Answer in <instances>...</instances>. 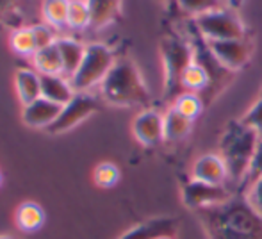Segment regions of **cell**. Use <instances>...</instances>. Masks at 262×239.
Returning <instances> with one entry per match:
<instances>
[{"mask_svg": "<svg viewBox=\"0 0 262 239\" xmlns=\"http://www.w3.org/2000/svg\"><path fill=\"white\" fill-rule=\"evenodd\" d=\"M194 212L207 239H262V216L253 211L245 194H234L223 204Z\"/></svg>", "mask_w": 262, "mask_h": 239, "instance_id": "cell-1", "label": "cell"}, {"mask_svg": "<svg viewBox=\"0 0 262 239\" xmlns=\"http://www.w3.org/2000/svg\"><path fill=\"white\" fill-rule=\"evenodd\" d=\"M102 97L111 105L132 107L148 105L150 91L146 88L138 64L128 57H120L102 82Z\"/></svg>", "mask_w": 262, "mask_h": 239, "instance_id": "cell-2", "label": "cell"}, {"mask_svg": "<svg viewBox=\"0 0 262 239\" xmlns=\"http://www.w3.org/2000/svg\"><path fill=\"white\" fill-rule=\"evenodd\" d=\"M259 139L260 136L252 127L243 123L241 118L227 123L220 138V156L227 164L228 177L232 182H245Z\"/></svg>", "mask_w": 262, "mask_h": 239, "instance_id": "cell-3", "label": "cell"}, {"mask_svg": "<svg viewBox=\"0 0 262 239\" xmlns=\"http://www.w3.org/2000/svg\"><path fill=\"white\" fill-rule=\"evenodd\" d=\"M161 57L164 68V98L175 102L182 91V73L193 62L194 54L189 39H184L177 34H168L161 39Z\"/></svg>", "mask_w": 262, "mask_h": 239, "instance_id": "cell-4", "label": "cell"}, {"mask_svg": "<svg viewBox=\"0 0 262 239\" xmlns=\"http://www.w3.org/2000/svg\"><path fill=\"white\" fill-rule=\"evenodd\" d=\"M114 62H116V57L109 47L102 45V43L88 45L79 70L70 79V84L75 90V93H84L90 88L104 82Z\"/></svg>", "mask_w": 262, "mask_h": 239, "instance_id": "cell-5", "label": "cell"}, {"mask_svg": "<svg viewBox=\"0 0 262 239\" xmlns=\"http://www.w3.org/2000/svg\"><path fill=\"white\" fill-rule=\"evenodd\" d=\"M193 24L207 41L239 39L248 36V31H246L243 20L234 11L227 9V7H221V9L210 11L207 14H202L196 20H193Z\"/></svg>", "mask_w": 262, "mask_h": 239, "instance_id": "cell-6", "label": "cell"}, {"mask_svg": "<svg viewBox=\"0 0 262 239\" xmlns=\"http://www.w3.org/2000/svg\"><path fill=\"white\" fill-rule=\"evenodd\" d=\"M234 194V191L228 189L227 186L207 184L196 179H191L182 186V202L187 209H193V211L223 204V202L230 200Z\"/></svg>", "mask_w": 262, "mask_h": 239, "instance_id": "cell-7", "label": "cell"}, {"mask_svg": "<svg viewBox=\"0 0 262 239\" xmlns=\"http://www.w3.org/2000/svg\"><path fill=\"white\" fill-rule=\"evenodd\" d=\"M98 109H100V104H98V100L95 97H91L88 93H75V97L68 104L62 105L61 115L47 128V132L61 134V132L70 131V128L77 127L82 120H86L88 116L97 113Z\"/></svg>", "mask_w": 262, "mask_h": 239, "instance_id": "cell-8", "label": "cell"}, {"mask_svg": "<svg viewBox=\"0 0 262 239\" xmlns=\"http://www.w3.org/2000/svg\"><path fill=\"white\" fill-rule=\"evenodd\" d=\"M209 47L216 59L228 70L235 73L241 72L253 56V41L246 38L239 39H223V41H209Z\"/></svg>", "mask_w": 262, "mask_h": 239, "instance_id": "cell-9", "label": "cell"}, {"mask_svg": "<svg viewBox=\"0 0 262 239\" xmlns=\"http://www.w3.org/2000/svg\"><path fill=\"white\" fill-rule=\"evenodd\" d=\"M134 138L143 146H157L164 141V115L156 109H145L132 123Z\"/></svg>", "mask_w": 262, "mask_h": 239, "instance_id": "cell-10", "label": "cell"}, {"mask_svg": "<svg viewBox=\"0 0 262 239\" xmlns=\"http://www.w3.org/2000/svg\"><path fill=\"white\" fill-rule=\"evenodd\" d=\"M179 229V220L169 216H159V218L146 220L139 225L132 227L120 239H161L173 237Z\"/></svg>", "mask_w": 262, "mask_h": 239, "instance_id": "cell-11", "label": "cell"}, {"mask_svg": "<svg viewBox=\"0 0 262 239\" xmlns=\"http://www.w3.org/2000/svg\"><path fill=\"white\" fill-rule=\"evenodd\" d=\"M193 179L202 180L207 184H216V186H227L228 170L225 161L221 159L220 154H205L200 156L193 164Z\"/></svg>", "mask_w": 262, "mask_h": 239, "instance_id": "cell-12", "label": "cell"}, {"mask_svg": "<svg viewBox=\"0 0 262 239\" xmlns=\"http://www.w3.org/2000/svg\"><path fill=\"white\" fill-rule=\"evenodd\" d=\"M62 105L54 104V102L47 100V98H38V100L31 102V104L24 105V123L32 128H49L50 125L57 120L61 115Z\"/></svg>", "mask_w": 262, "mask_h": 239, "instance_id": "cell-13", "label": "cell"}, {"mask_svg": "<svg viewBox=\"0 0 262 239\" xmlns=\"http://www.w3.org/2000/svg\"><path fill=\"white\" fill-rule=\"evenodd\" d=\"M14 86H16L18 98L24 105L41 98V75L34 70H18L16 75H14Z\"/></svg>", "mask_w": 262, "mask_h": 239, "instance_id": "cell-14", "label": "cell"}, {"mask_svg": "<svg viewBox=\"0 0 262 239\" xmlns=\"http://www.w3.org/2000/svg\"><path fill=\"white\" fill-rule=\"evenodd\" d=\"M41 97L54 104L66 105L75 97V90L61 75H41Z\"/></svg>", "mask_w": 262, "mask_h": 239, "instance_id": "cell-15", "label": "cell"}, {"mask_svg": "<svg viewBox=\"0 0 262 239\" xmlns=\"http://www.w3.org/2000/svg\"><path fill=\"white\" fill-rule=\"evenodd\" d=\"M91 14V29H104L121 14V0H86Z\"/></svg>", "mask_w": 262, "mask_h": 239, "instance_id": "cell-16", "label": "cell"}, {"mask_svg": "<svg viewBox=\"0 0 262 239\" xmlns=\"http://www.w3.org/2000/svg\"><path fill=\"white\" fill-rule=\"evenodd\" d=\"M61 54V61H62V73L68 75L70 79L73 77V73L79 70L80 62L84 59V52H86V47L82 43L75 41L72 38H59L55 41Z\"/></svg>", "mask_w": 262, "mask_h": 239, "instance_id": "cell-17", "label": "cell"}, {"mask_svg": "<svg viewBox=\"0 0 262 239\" xmlns=\"http://www.w3.org/2000/svg\"><path fill=\"white\" fill-rule=\"evenodd\" d=\"M191 131H193V121L182 116L177 109L169 107L164 113V141H182L191 134Z\"/></svg>", "mask_w": 262, "mask_h": 239, "instance_id": "cell-18", "label": "cell"}, {"mask_svg": "<svg viewBox=\"0 0 262 239\" xmlns=\"http://www.w3.org/2000/svg\"><path fill=\"white\" fill-rule=\"evenodd\" d=\"M180 84H182V91H191V93L204 95L210 86V75L200 62H196L193 59V62L184 70Z\"/></svg>", "mask_w": 262, "mask_h": 239, "instance_id": "cell-19", "label": "cell"}, {"mask_svg": "<svg viewBox=\"0 0 262 239\" xmlns=\"http://www.w3.org/2000/svg\"><path fill=\"white\" fill-rule=\"evenodd\" d=\"M34 66L41 75H61L62 73V61L59 54L57 45H50L41 49L34 54Z\"/></svg>", "mask_w": 262, "mask_h": 239, "instance_id": "cell-20", "label": "cell"}, {"mask_svg": "<svg viewBox=\"0 0 262 239\" xmlns=\"http://www.w3.org/2000/svg\"><path fill=\"white\" fill-rule=\"evenodd\" d=\"M16 225L20 227L21 230H27V232H32V230L39 229L45 222V212L39 207L38 204H32V202H25L20 207L16 209Z\"/></svg>", "mask_w": 262, "mask_h": 239, "instance_id": "cell-21", "label": "cell"}, {"mask_svg": "<svg viewBox=\"0 0 262 239\" xmlns=\"http://www.w3.org/2000/svg\"><path fill=\"white\" fill-rule=\"evenodd\" d=\"M171 107L177 109V111H179L182 116H186L187 120L194 121L198 116L202 115L205 104H204V98H202L198 93L184 91V93H180L179 97L175 98V102L171 104Z\"/></svg>", "mask_w": 262, "mask_h": 239, "instance_id": "cell-22", "label": "cell"}, {"mask_svg": "<svg viewBox=\"0 0 262 239\" xmlns=\"http://www.w3.org/2000/svg\"><path fill=\"white\" fill-rule=\"evenodd\" d=\"M70 0H43L41 13L50 27L61 29L68 25Z\"/></svg>", "mask_w": 262, "mask_h": 239, "instance_id": "cell-23", "label": "cell"}, {"mask_svg": "<svg viewBox=\"0 0 262 239\" xmlns=\"http://www.w3.org/2000/svg\"><path fill=\"white\" fill-rule=\"evenodd\" d=\"M175 4L184 14L191 16L193 20H196L202 14H207L210 11L223 7L221 0H175Z\"/></svg>", "mask_w": 262, "mask_h": 239, "instance_id": "cell-24", "label": "cell"}, {"mask_svg": "<svg viewBox=\"0 0 262 239\" xmlns=\"http://www.w3.org/2000/svg\"><path fill=\"white\" fill-rule=\"evenodd\" d=\"M11 47L20 56H34L38 52V47H36L32 27H21L14 31V34L11 36Z\"/></svg>", "mask_w": 262, "mask_h": 239, "instance_id": "cell-25", "label": "cell"}, {"mask_svg": "<svg viewBox=\"0 0 262 239\" xmlns=\"http://www.w3.org/2000/svg\"><path fill=\"white\" fill-rule=\"evenodd\" d=\"M68 25L72 29H84L91 25V14L86 0H70Z\"/></svg>", "mask_w": 262, "mask_h": 239, "instance_id": "cell-26", "label": "cell"}, {"mask_svg": "<svg viewBox=\"0 0 262 239\" xmlns=\"http://www.w3.org/2000/svg\"><path fill=\"white\" fill-rule=\"evenodd\" d=\"M93 179L97 182V186L107 189V187H113L118 184V180H120V170L113 163H100L95 168Z\"/></svg>", "mask_w": 262, "mask_h": 239, "instance_id": "cell-27", "label": "cell"}, {"mask_svg": "<svg viewBox=\"0 0 262 239\" xmlns=\"http://www.w3.org/2000/svg\"><path fill=\"white\" fill-rule=\"evenodd\" d=\"M241 120H243V123H246L248 127H252L253 131H255L257 134L262 138V97L260 95H259V98L253 102L252 107H250L248 111L241 116Z\"/></svg>", "mask_w": 262, "mask_h": 239, "instance_id": "cell-28", "label": "cell"}, {"mask_svg": "<svg viewBox=\"0 0 262 239\" xmlns=\"http://www.w3.org/2000/svg\"><path fill=\"white\" fill-rule=\"evenodd\" d=\"M32 32H34V39H36V47L38 50L41 49H47V47L54 45L57 39L54 36V27L50 25H43V24H38L32 27Z\"/></svg>", "mask_w": 262, "mask_h": 239, "instance_id": "cell-29", "label": "cell"}, {"mask_svg": "<svg viewBox=\"0 0 262 239\" xmlns=\"http://www.w3.org/2000/svg\"><path fill=\"white\" fill-rule=\"evenodd\" d=\"M245 198H246V202L252 205L253 211L259 216H262V177H259L255 182L246 187Z\"/></svg>", "mask_w": 262, "mask_h": 239, "instance_id": "cell-30", "label": "cell"}, {"mask_svg": "<svg viewBox=\"0 0 262 239\" xmlns=\"http://www.w3.org/2000/svg\"><path fill=\"white\" fill-rule=\"evenodd\" d=\"M259 177H262V138L259 139V143H257L255 156H253V159H252L248 175H246L243 186H250V184H253Z\"/></svg>", "mask_w": 262, "mask_h": 239, "instance_id": "cell-31", "label": "cell"}, {"mask_svg": "<svg viewBox=\"0 0 262 239\" xmlns=\"http://www.w3.org/2000/svg\"><path fill=\"white\" fill-rule=\"evenodd\" d=\"M13 2L14 0H0V16H2V14L6 13L11 6H13Z\"/></svg>", "mask_w": 262, "mask_h": 239, "instance_id": "cell-32", "label": "cell"}, {"mask_svg": "<svg viewBox=\"0 0 262 239\" xmlns=\"http://www.w3.org/2000/svg\"><path fill=\"white\" fill-rule=\"evenodd\" d=\"M228 2H230V4H232V2H234V4H235V6H237V4H239V2H241V0H228Z\"/></svg>", "mask_w": 262, "mask_h": 239, "instance_id": "cell-33", "label": "cell"}, {"mask_svg": "<svg viewBox=\"0 0 262 239\" xmlns=\"http://www.w3.org/2000/svg\"><path fill=\"white\" fill-rule=\"evenodd\" d=\"M0 239H13V237H9V236H0Z\"/></svg>", "mask_w": 262, "mask_h": 239, "instance_id": "cell-34", "label": "cell"}, {"mask_svg": "<svg viewBox=\"0 0 262 239\" xmlns=\"http://www.w3.org/2000/svg\"><path fill=\"white\" fill-rule=\"evenodd\" d=\"M161 239H173V237H161Z\"/></svg>", "mask_w": 262, "mask_h": 239, "instance_id": "cell-35", "label": "cell"}, {"mask_svg": "<svg viewBox=\"0 0 262 239\" xmlns=\"http://www.w3.org/2000/svg\"><path fill=\"white\" fill-rule=\"evenodd\" d=\"M0 184H2V175H0Z\"/></svg>", "mask_w": 262, "mask_h": 239, "instance_id": "cell-36", "label": "cell"}, {"mask_svg": "<svg viewBox=\"0 0 262 239\" xmlns=\"http://www.w3.org/2000/svg\"><path fill=\"white\" fill-rule=\"evenodd\" d=\"M161 2H169V0H161Z\"/></svg>", "mask_w": 262, "mask_h": 239, "instance_id": "cell-37", "label": "cell"}, {"mask_svg": "<svg viewBox=\"0 0 262 239\" xmlns=\"http://www.w3.org/2000/svg\"><path fill=\"white\" fill-rule=\"evenodd\" d=\"M259 95H260V97H262V90H260V93H259Z\"/></svg>", "mask_w": 262, "mask_h": 239, "instance_id": "cell-38", "label": "cell"}]
</instances>
